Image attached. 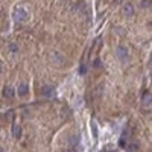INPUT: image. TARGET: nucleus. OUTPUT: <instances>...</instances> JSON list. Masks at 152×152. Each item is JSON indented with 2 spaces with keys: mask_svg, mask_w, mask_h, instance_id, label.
Wrapping results in <instances>:
<instances>
[{
  "mask_svg": "<svg viewBox=\"0 0 152 152\" xmlns=\"http://www.w3.org/2000/svg\"><path fill=\"white\" fill-rule=\"evenodd\" d=\"M0 152H5V151H3V149H2V148H0Z\"/></svg>",
  "mask_w": 152,
  "mask_h": 152,
  "instance_id": "obj_16",
  "label": "nucleus"
},
{
  "mask_svg": "<svg viewBox=\"0 0 152 152\" xmlns=\"http://www.w3.org/2000/svg\"><path fill=\"white\" fill-rule=\"evenodd\" d=\"M143 104H145V105H151V93H149V91H145V96H143Z\"/></svg>",
  "mask_w": 152,
  "mask_h": 152,
  "instance_id": "obj_9",
  "label": "nucleus"
},
{
  "mask_svg": "<svg viewBox=\"0 0 152 152\" xmlns=\"http://www.w3.org/2000/svg\"><path fill=\"white\" fill-rule=\"evenodd\" d=\"M91 152H96V151H91Z\"/></svg>",
  "mask_w": 152,
  "mask_h": 152,
  "instance_id": "obj_17",
  "label": "nucleus"
},
{
  "mask_svg": "<svg viewBox=\"0 0 152 152\" xmlns=\"http://www.w3.org/2000/svg\"><path fill=\"white\" fill-rule=\"evenodd\" d=\"M91 129H93V137L96 138V137H97V126H96L94 122H91Z\"/></svg>",
  "mask_w": 152,
  "mask_h": 152,
  "instance_id": "obj_11",
  "label": "nucleus"
},
{
  "mask_svg": "<svg viewBox=\"0 0 152 152\" xmlns=\"http://www.w3.org/2000/svg\"><path fill=\"white\" fill-rule=\"evenodd\" d=\"M2 70H3V64L0 62V73H2Z\"/></svg>",
  "mask_w": 152,
  "mask_h": 152,
  "instance_id": "obj_14",
  "label": "nucleus"
},
{
  "mask_svg": "<svg viewBox=\"0 0 152 152\" xmlns=\"http://www.w3.org/2000/svg\"><path fill=\"white\" fill-rule=\"evenodd\" d=\"M143 8H148V6H151V0H143Z\"/></svg>",
  "mask_w": 152,
  "mask_h": 152,
  "instance_id": "obj_12",
  "label": "nucleus"
},
{
  "mask_svg": "<svg viewBox=\"0 0 152 152\" xmlns=\"http://www.w3.org/2000/svg\"><path fill=\"white\" fill-rule=\"evenodd\" d=\"M52 61H55L56 64H62V62H64V58H62L61 53L55 52V53H52Z\"/></svg>",
  "mask_w": 152,
  "mask_h": 152,
  "instance_id": "obj_7",
  "label": "nucleus"
},
{
  "mask_svg": "<svg viewBox=\"0 0 152 152\" xmlns=\"http://www.w3.org/2000/svg\"><path fill=\"white\" fill-rule=\"evenodd\" d=\"M28 91H29L28 84H26V82H21V84L18 85V96H26Z\"/></svg>",
  "mask_w": 152,
  "mask_h": 152,
  "instance_id": "obj_6",
  "label": "nucleus"
},
{
  "mask_svg": "<svg viewBox=\"0 0 152 152\" xmlns=\"http://www.w3.org/2000/svg\"><path fill=\"white\" fill-rule=\"evenodd\" d=\"M81 73H85V66H81Z\"/></svg>",
  "mask_w": 152,
  "mask_h": 152,
  "instance_id": "obj_13",
  "label": "nucleus"
},
{
  "mask_svg": "<svg viewBox=\"0 0 152 152\" xmlns=\"http://www.w3.org/2000/svg\"><path fill=\"white\" fill-rule=\"evenodd\" d=\"M8 47H9V50H11L12 53H14V52H18V44H17V43H9Z\"/></svg>",
  "mask_w": 152,
  "mask_h": 152,
  "instance_id": "obj_10",
  "label": "nucleus"
},
{
  "mask_svg": "<svg viewBox=\"0 0 152 152\" xmlns=\"http://www.w3.org/2000/svg\"><path fill=\"white\" fill-rule=\"evenodd\" d=\"M122 12H123V15H125L126 18L132 17V15H134V5H132V3H125Z\"/></svg>",
  "mask_w": 152,
  "mask_h": 152,
  "instance_id": "obj_3",
  "label": "nucleus"
},
{
  "mask_svg": "<svg viewBox=\"0 0 152 152\" xmlns=\"http://www.w3.org/2000/svg\"><path fill=\"white\" fill-rule=\"evenodd\" d=\"M116 56L119 58V61H122V62H126V61H128V58H129L128 47H126V46H123V44L117 46V49H116Z\"/></svg>",
  "mask_w": 152,
  "mask_h": 152,
  "instance_id": "obj_2",
  "label": "nucleus"
},
{
  "mask_svg": "<svg viewBox=\"0 0 152 152\" xmlns=\"http://www.w3.org/2000/svg\"><path fill=\"white\" fill-rule=\"evenodd\" d=\"M12 18H14L15 23H24L28 20V11L24 8H15L14 12H12Z\"/></svg>",
  "mask_w": 152,
  "mask_h": 152,
  "instance_id": "obj_1",
  "label": "nucleus"
},
{
  "mask_svg": "<svg viewBox=\"0 0 152 152\" xmlns=\"http://www.w3.org/2000/svg\"><path fill=\"white\" fill-rule=\"evenodd\" d=\"M53 93H55V90L50 85H44L43 88H41V94L43 96H46V97H50V96H53Z\"/></svg>",
  "mask_w": 152,
  "mask_h": 152,
  "instance_id": "obj_5",
  "label": "nucleus"
},
{
  "mask_svg": "<svg viewBox=\"0 0 152 152\" xmlns=\"http://www.w3.org/2000/svg\"><path fill=\"white\" fill-rule=\"evenodd\" d=\"M66 152H75V149H67Z\"/></svg>",
  "mask_w": 152,
  "mask_h": 152,
  "instance_id": "obj_15",
  "label": "nucleus"
},
{
  "mask_svg": "<svg viewBox=\"0 0 152 152\" xmlns=\"http://www.w3.org/2000/svg\"><path fill=\"white\" fill-rule=\"evenodd\" d=\"M12 135H14L15 138H20L21 137V129L18 125H14V128H12Z\"/></svg>",
  "mask_w": 152,
  "mask_h": 152,
  "instance_id": "obj_8",
  "label": "nucleus"
},
{
  "mask_svg": "<svg viewBox=\"0 0 152 152\" xmlns=\"http://www.w3.org/2000/svg\"><path fill=\"white\" fill-rule=\"evenodd\" d=\"M14 94H15V90H14L12 87H9V85L3 87V97H6V99H12V97H14Z\"/></svg>",
  "mask_w": 152,
  "mask_h": 152,
  "instance_id": "obj_4",
  "label": "nucleus"
}]
</instances>
